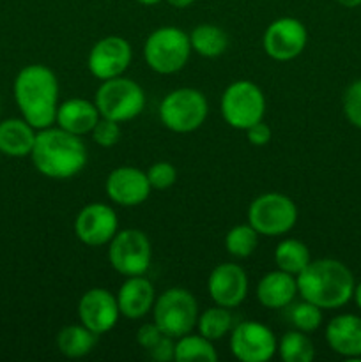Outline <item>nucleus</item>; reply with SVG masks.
Masks as SVG:
<instances>
[{
    "mask_svg": "<svg viewBox=\"0 0 361 362\" xmlns=\"http://www.w3.org/2000/svg\"><path fill=\"white\" fill-rule=\"evenodd\" d=\"M101 117L115 122H130L145 108V92L131 78L117 76L101 81L94 98Z\"/></svg>",
    "mask_w": 361,
    "mask_h": 362,
    "instance_id": "423d86ee",
    "label": "nucleus"
},
{
    "mask_svg": "<svg viewBox=\"0 0 361 362\" xmlns=\"http://www.w3.org/2000/svg\"><path fill=\"white\" fill-rule=\"evenodd\" d=\"M353 299H354V303H356V306L360 308V311H361V281L357 283L356 286H354V293H353Z\"/></svg>",
    "mask_w": 361,
    "mask_h": 362,
    "instance_id": "58836bf2",
    "label": "nucleus"
},
{
    "mask_svg": "<svg viewBox=\"0 0 361 362\" xmlns=\"http://www.w3.org/2000/svg\"><path fill=\"white\" fill-rule=\"evenodd\" d=\"M147 179L152 189L165 191L172 187L177 180V168L168 161H158L147 168Z\"/></svg>",
    "mask_w": 361,
    "mask_h": 362,
    "instance_id": "7c9ffc66",
    "label": "nucleus"
},
{
    "mask_svg": "<svg viewBox=\"0 0 361 362\" xmlns=\"http://www.w3.org/2000/svg\"><path fill=\"white\" fill-rule=\"evenodd\" d=\"M120 317L117 297L106 288H91L80 297L78 318L80 324L94 334H105L117 325Z\"/></svg>",
    "mask_w": 361,
    "mask_h": 362,
    "instance_id": "2eb2a0df",
    "label": "nucleus"
},
{
    "mask_svg": "<svg viewBox=\"0 0 361 362\" xmlns=\"http://www.w3.org/2000/svg\"><path fill=\"white\" fill-rule=\"evenodd\" d=\"M255 293H257V300L265 310H283V308H289L299 296L297 279L296 276L276 269L262 276Z\"/></svg>",
    "mask_w": 361,
    "mask_h": 362,
    "instance_id": "aec40b11",
    "label": "nucleus"
},
{
    "mask_svg": "<svg viewBox=\"0 0 361 362\" xmlns=\"http://www.w3.org/2000/svg\"><path fill=\"white\" fill-rule=\"evenodd\" d=\"M246 140L250 141L251 145H257V147L269 144V141H271V127H269L264 120L253 124V126L246 129Z\"/></svg>",
    "mask_w": 361,
    "mask_h": 362,
    "instance_id": "c9c22d12",
    "label": "nucleus"
},
{
    "mask_svg": "<svg viewBox=\"0 0 361 362\" xmlns=\"http://www.w3.org/2000/svg\"><path fill=\"white\" fill-rule=\"evenodd\" d=\"M216 362L218 352L211 339L188 332L176 341V362Z\"/></svg>",
    "mask_w": 361,
    "mask_h": 362,
    "instance_id": "a878e982",
    "label": "nucleus"
},
{
    "mask_svg": "<svg viewBox=\"0 0 361 362\" xmlns=\"http://www.w3.org/2000/svg\"><path fill=\"white\" fill-rule=\"evenodd\" d=\"M278 350V339L268 325L244 320L230 331V352L241 362H268Z\"/></svg>",
    "mask_w": 361,
    "mask_h": 362,
    "instance_id": "9b49d317",
    "label": "nucleus"
},
{
    "mask_svg": "<svg viewBox=\"0 0 361 362\" xmlns=\"http://www.w3.org/2000/svg\"><path fill=\"white\" fill-rule=\"evenodd\" d=\"M258 244V233L250 223L236 225L227 232L225 247L234 258H248L253 255Z\"/></svg>",
    "mask_w": 361,
    "mask_h": 362,
    "instance_id": "c85d7f7f",
    "label": "nucleus"
},
{
    "mask_svg": "<svg viewBox=\"0 0 361 362\" xmlns=\"http://www.w3.org/2000/svg\"><path fill=\"white\" fill-rule=\"evenodd\" d=\"M152 315L163 334L177 339L197 327L198 303L190 290L173 286L156 297Z\"/></svg>",
    "mask_w": 361,
    "mask_h": 362,
    "instance_id": "0eeeda50",
    "label": "nucleus"
},
{
    "mask_svg": "<svg viewBox=\"0 0 361 362\" xmlns=\"http://www.w3.org/2000/svg\"><path fill=\"white\" fill-rule=\"evenodd\" d=\"M292 306V304H290ZM289 320L290 324L294 325L296 331L301 332H315L322 324V310L315 304L308 303V300H301V303L294 304L290 308V313H289Z\"/></svg>",
    "mask_w": 361,
    "mask_h": 362,
    "instance_id": "c756f323",
    "label": "nucleus"
},
{
    "mask_svg": "<svg viewBox=\"0 0 361 362\" xmlns=\"http://www.w3.org/2000/svg\"><path fill=\"white\" fill-rule=\"evenodd\" d=\"M149 356L158 362H170L176 361V341L170 336H163L151 350Z\"/></svg>",
    "mask_w": 361,
    "mask_h": 362,
    "instance_id": "72a5a7b5",
    "label": "nucleus"
},
{
    "mask_svg": "<svg viewBox=\"0 0 361 362\" xmlns=\"http://www.w3.org/2000/svg\"><path fill=\"white\" fill-rule=\"evenodd\" d=\"M119 232L117 212L106 204H88L74 219V235L81 244L91 247L105 246Z\"/></svg>",
    "mask_w": 361,
    "mask_h": 362,
    "instance_id": "4468645a",
    "label": "nucleus"
},
{
    "mask_svg": "<svg viewBox=\"0 0 361 362\" xmlns=\"http://www.w3.org/2000/svg\"><path fill=\"white\" fill-rule=\"evenodd\" d=\"M163 336L165 334L161 332V329H159L154 322H151V324H144L140 329H138L137 341L142 349L147 350L149 352V350H151L152 346H154L156 343L163 338Z\"/></svg>",
    "mask_w": 361,
    "mask_h": 362,
    "instance_id": "f704fd0d",
    "label": "nucleus"
},
{
    "mask_svg": "<svg viewBox=\"0 0 361 362\" xmlns=\"http://www.w3.org/2000/svg\"><path fill=\"white\" fill-rule=\"evenodd\" d=\"M96 343H98V334H94L84 324L67 325L57 334V349L69 359L88 356L94 350Z\"/></svg>",
    "mask_w": 361,
    "mask_h": 362,
    "instance_id": "b1692460",
    "label": "nucleus"
},
{
    "mask_svg": "<svg viewBox=\"0 0 361 362\" xmlns=\"http://www.w3.org/2000/svg\"><path fill=\"white\" fill-rule=\"evenodd\" d=\"M343 113L354 127L361 129V80L353 81L343 94Z\"/></svg>",
    "mask_w": 361,
    "mask_h": 362,
    "instance_id": "473e14b6",
    "label": "nucleus"
},
{
    "mask_svg": "<svg viewBox=\"0 0 361 362\" xmlns=\"http://www.w3.org/2000/svg\"><path fill=\"white\" fill-rule=\"evenodd\" d=\"M207 292L212 303L218 306L229 308V310L241 306L248 296L246 272L237 264L216 265L209 274Z\"/></svg>",
    "mask_w": 361,
    "mask_h": 362,
    "instance_id": "f3484780",
    "label": "nucleus"
},
{
    "mask_svg": "<svg viewBox=\"0 0 361 362\" xmlns=\"http://www.w3.org/2000/svg\"><path fill=\"white\" fill-rule=\"evenodd\" d=\"M193 2L195 0H166V4H170V6L176 7V9H188Z\"/></svg>",
    "mask_w": 361,
    "mask_h": 362,
    "instance_id": "e433bc0d",
    "label": "nucleus"
},
{
    "mask_svg": "<svg viewBox=\"0 0 361 362\" xmlns=\"http://www.w3.org/2000/svg\"><path fill=\"white\" fill-rule=\"evenodd\" d=\"M191 52L205 59L222 57L229 48V35L223 28L211 23H202L195 27L190 34Z\"/></svg>",
    "mask_w": 361,
    "mask_h": 362,
    "instance_id": "5701e85b",
    "label": "nucleus"
},
{
    "mask_svg": "<svg viewBox=\"0 0 361 362\" xmlns=\"http://www.w3.org/2000/svg\"><path fill=\"white\" fill-rule=\"evenodd\" d=\"M99 119H101V113L94 101L71 98L59 105L55 122L60 129L76 134V136H84V134H91Z\"/></svg>",
    "mask_w": 361,
    "mask_h": 362,
    "instance_id": "412c9836",
    "label": "nucleus"
},
{
    "mask_svg": "<svg viewBox=\"0 0 361 362\" xmlns=\"http://www.w3.org/2000/svg\"><path fill=\"white\" fill-rule=\"evenodd\" d=\"M248 223L258 235L280 237L289 233L297 223V207L290 197L283 193H264L248 207Z\"/></svg>",
    "mask_w": 361,
    "mask_h": 362,
    "instance_id": "1a4fd4ad",
    "label": "nucleus"
},
{
    "mask_svg": "<svg viewBox=\"0 0 361 362\" xmlns=\"http://www.w3.org/2000/svg\"><path fill=\"white\" fill-rule=\"evenodd\" d=\"M301 299L324 310H338L353 299L354 274L343 262L335 258L311 260L303 272L296 276Z\"/></svg>",
    "mask_w": 361,
    "mask_h": 362,
    "instance_id": "f257e3e1",
    "label": "nucleus"
},
{
    "mask_svg": "<svg viewBox=\"0 0 361 362\" xmlns=\"http://www.w3.org/2000/svg\"><path fill=\"white\" fill-rule=\"evenodd\" d=\"M197 329L204 338L211 339V341H218V339L225 338L230 334L234 329V318L229 308L223 306H212L205 310L204 313L198 315Z\"/></svg>",
    "mask_w": 361,
    "mask_h": 362,
    "instance_id": "bb28decb",
    "label": "nucleus"
},
{
    "mask_svg": "<svg viewBox=\"0 0 361 362\" xmlns=\"http://www.w3.org/2000/svg\"><path fill=\"white\" fill-rule=\"evenodd\" d=\"M191 55L190 34L177 27H159L144 42L145 64L158 74L179 73Z\"/></svg>",
    "mask_w": 361,
    "mask_h": 362,
    "instance_id": "20e7f679",
    "label": "nucleus"
},
{
    "mask_svg": "<svg viewBox=\"0 0 361 362\" xmlns=\"http://www.w3.org/2000/svg\"><path fill=\"white\" fill-rule=\"evenodd\" d=\"M336 4H340L342 7H347V9H354V7L361 6V0H336Z\"/></svg>",
    "mask_w": 361,
    "mask_h": 362,
    "instance_id": "4c0bfd02",
    "label": "nucleus"
},
{
    "mask_svg": "<svg viewBox=\"0 0 361 362\" xmlns=\"http://www.w3.org/2000/svg\"><path fill=\"white\" fill-rule=\"evenodd\" d=\"M326 341L329 349L347 359L361 357V317L343 313L331 318L326 325Z\"/></svg>",
    "mask_w": 361,
    "mask_h": 362,
    "instance_id": "6ab92c4d",
    "label": "nucleus"
},
{
    "mask_svg": "<svg viewBox=\"0 0 361 362\" xmlns=\"http://www.w3.org/2000/svg\"><path fill=\"white\" fill-rule=\"evenodd\" d=\"M108 260L110 265L126 278L144 276L152 262L151 240L142 230H120L108 243Z\"/></svg>",
    "mask_w": 361,
    "mask_h": 362,
    "instance_id": "9d476101",
    "label": "nucleus"
},
{
    "mask_svg": "<svg viewBox=\"0 0 361 362\" xmlns=\"http://www.w3.org/2000/svg\"><path fill=\"white\" fill-rule=\"evenodd\" d=\"M133 59L131 45L120 35L101 37L91 48L87 57V67L98 80L105 81L110 78L122 76Z\"/></svg>",
    "mask_w": 361,
    "mask_h": 362,
    "instance_id": "ddd939ff",
    "label": "nucleus"
},
{
    "mask_svg": "<svg viewBox=\"0 0 361 362\" xmlns=\"http://www.w3.org/2000/svg\"><path fill=\"white\" fill-rule=\"evenodd\" d=\"M311 262L310 250L303 240L297 239H283L275 250V264L276 269L289 274L297 276L306 269Z\"/></svg>",
    "mask_w": 361,
    "mask_h": 362,
    "instance_id": "393cba45",
    "label": "nucleus"
},
{
    "mask_svg": "<svg viewBox=\"0 0 361 362\" xmlns=\"http://www.w3.org/2000/svg\"><path fill=\"white\" fill-rule=\"evenodd\" d=\"M138 4H144V6H156V4L163 2V0H137Z\"/></svg>",
    "mask_w": 361,
    "mask_h": 362,
    "instance_id": "ea45409f",
    "label": "nucleus"
},
{
    "mask_svg": "<svg viewBox=\"0 0 361 362\" xmlns=\"http://www.w3.org/2000/svg\"><path fill=\"white\" fill-rule=\"evenodd\" d=\"M91 136L92 140H94V144H98L99 147H113V145L120 140V122L101 117V119L96 122L94 129L91 131Z\"/></svg>",
    "mask_w": 361,
    "mask_h": 362,
    "instance_id": "2f4dec72",
    "label": "nucleus"
},
{
    "mask_svg": "<svg viewBox=\"0 0 361 362\" xmlns=\"http://www.w3.org/2000/svg\"><path fill=\"white\" fill-rule=\"evenodd\" d=\"M30 158L41 175L53 180H67L85 168L87 148L81 136L67 133L59 126H50L39 129Z\"/></svg>",
    "mask_w": 361,
    "mask_h": 362,
    "instance_id": "7ed1b4c3",
    "label": "nucleus"
},
{
    "mask_svg": "<svg viewBox=\"0 0 361 362\" xmlns=\"http://www.w3.org/2000/svg\"><path fill=\"white\" fill-rule=\"evenodd\" d=\"M106 197L120 207H137L151 194L147 173L134 166H119L112 170L105 182Z\"/></svg>",
    "mask_w": 361,
    "mask_h": 362,
    "instance_id": "dca6fc26",
    "label": "nucleus"
},
{
    "mask_svg": "<svg viewBox=\"0 0 361 362\" xmlns=\"http://www.w3.org/2000/svg\"><path fill=\"white\" fill-rule=\"evenodd\" d=\"M276 352L283 362H311L315 357V346L306 332L289 331L278 341Z\"/></svg>",
    "mask_w": 361,
    "mask_h": 362,
    "instance_id": "cd10ccee",
    "label": "nucleus"
},
{
    "mask_svg": "<svg viewBox=\"0 0 361 362\" xmlns=\"http://www.w3.org/2000/svg\"><path fill=\"white\" fill-rule=\"evenodd\" d=\"M207 115V99L193 87H180L168 92L159 105V120L172 133H193L204 126Z\"/></svg>",
    "mask_w": 361,
    "mask_h": 362,
    "instance_id": "39448f33",
    "label": "nucleus"
},
{
    "mask_svg": "<svg viewBox=\"0 0 361 362\" xmlns=\"http://www.w3.org/2000/svg\"><path fill=\"white\" fill-rule=\"evenodd\" d=\"M14 99L21 117L35 129L53 126L59 108V80L45 64L25 66L14 80Z\"/></svg>",
    "mask_w": 361,
    "mask_h": 362,
    "instance_id": "f03ea898",
    "label": "nucleus"
},
{
    "mask_svg": "<svg viewBox=\"0 0 361 362\" xmlns=\"http://www.w3.org/2000/svg\"><path fill=\"white\" fill-rule=\"evenodd\" d=\"M35 136V127L25 119H6L0 122V152L11 158L30 156Z\"/></svg>",
    "mask_w": 361,
    "mask_h": 362,
    "instance_id": "4be33fe9",
    "label": "nucleus"
},
{
    "mask_svg": "<svg viewBox=\"0 0 361 362\" xmlns=\"http://www.w3.org/2000/svg\"><path fill=\"white\" fill-rule=\"evenodd\" d=\"M120 317L127 320H140L151 313L156 303L154 285L144 276H130L117 292Z\"/></svg>",
    "mask_w": 361,
    "mask_h": 362,
    "instance_id": "a211bd4d",
    "label": "nucleus"
},
{
    "mask_svg": "<svg viewBox=\"0 0 361 362\" xmlns=\"http://www.w3.org/2000/svg\"><path fill=\"white\" fill-rule=\"evenodd\" d=\"M222 117L234 129L246 131L264 120L265 98L258 85L250 80H237L225 88L219 103Z\"/></svg>",
    "mask_w": 361,
    "mask_h": 362,
    "instance_id": "6e6552de",
    "label": "nucleus"
},
{
    "mask_svg": "<svg viewBox=\"0 0 361 362\" xmlns=\"http://www.w3.org/2000/svg\"><path fill=\"white\" fill-rule=\"evenodd\" d=\"M308 45V30L297 18L282 16L268 25L262 46L268 57L278 62L297 59Z\"/></svg>",
    "mask_w": 361,
    "mask_h": 362,
    "instance_id": "f8f14e48",
    "label": "nucleus"
}]
</instances>
